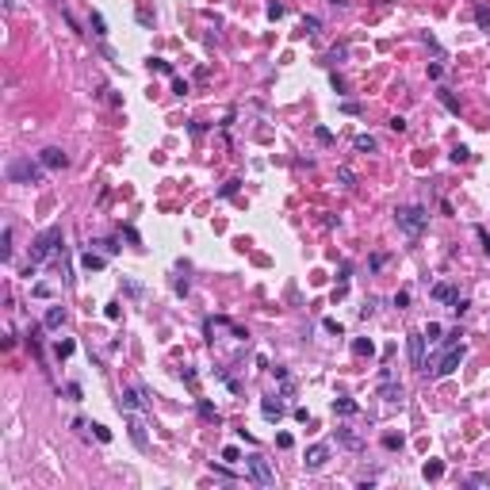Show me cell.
I'll return each instance as SVG.
<instances>
[{
    "label": "cell",
    "mask_w": 490,
    "mask_h": 490,
    "mask_svg": "<svg viewBox=\"0 0 490 490\" xmlns=\"http://www.w3.org/2000/svg\"><path fill=\"white\" fill-rule=\"evenodd\" d=\"M440 73H444V65H440V61H429V77L440 81Z\"/></svg>",
    "instance_id": "cell-53"
},
{
    "label": "cell",
    "mask_w": 490,
    "mask_h": 490,
    "mask_svg": "<svg viewBox=\"0 0 490 490\" xmlns=\"http://www.w3.org/2000/svg\"><path fill=\"white\" fill-rule=\"evenodd\" d=\"M303 31H307V34H318L322 31V19L318 16H303Z\"/></svg>",
    "instance_id": "cell-30"
},
{
    "label": "cell",
    "mask_w": 490,
    "mask_h": 490,
    "mask_svg": "<svg viewBox=\"0 0 490 490\" xmlns=\"http://www.w3.org/2000/svg\"><path fill=\"white\" fill-rule=\"evenodd\" d=\"M467 157H471V149H467V146H456V149H452V161H467Z\"/></svg>",
    "instance_id": "cell-44"
},
{
    "label": "cell",
    "mask_w": 490,
    "mask_h": 490,
    "mask_svg": "<svg viewBox=\"0 0 490 490\" xmlns=\"http://www.w3.org/2000/svg\"><path fill=\"white\" fill-rule=\"evenodd\" d=\"M337 180H341V188H356V172L353 169H337Z\"/></svg>",
    "instance_id": "cell-28"
},
{
    "label": "cell",
    "mask_w": 490,
    "mask_h": 490,
    "mask_svg": "<svg viewBox=\"0 0 490 490\" xmlns=\"http://www.w3.org/2000/svg\"><path fill=\"white\" fill-rule=\"evenodd\" d=\"M422 475L425 479H440V475H444V464H440V460H429V464L422 467Z\"/></svg>",
    "instance_id": "cell-24"
},
{
    "label": "cell",
    "mask_w": 490,
    "mask_h": 490,
    "mask_svg": "<svg viewBox=\"0 0 490 490\" xmlns=\"http://www.w3.org/2000/svg\"><path fill=\"white\" fill-rule=\"evenodd\" d=\"M333 437H337V444H341V448H349V452H364V440L356 437L353 429H341V425H337V429H333Z\"/></svg>",
    "instance_id": "cell-12"
},
{
    "label": "cell",
    "mask_w": 490,
    "mask_h": 490,
    "mask_svg": "<svg viewBox=\"0 0 490 490\" xmlns=\"http://www.w3.org/2000/svg\"><path fill=\"white\" fill-rule=\"evenodd\" d=\"M440 333H444V329H440V326H437V322H429V326H425V341H437V337H440Z\"/></svg>",
    "instance_id": "cell-42"
},
{
    "label": "cell",
    "mask_w": 490,
    "mask_h": 490,
    "mask_svg": "<svg viewBox=\"0 0 490 490\" xmlns=\"http://www.w3.org/2000/svg\"><path fill=\"white\" fill-rule=\"evenodd\" d=\"M123 287H127L130 299H142V295H146V291H142V284H134V280H123Z\"/></svg>",
    "instance_id": "cell-34"
},
{
    "label": "cell",
    "mask_w": 490,
    "mask_h": 490,
    "mask_svg": "<svg viewBox=\"0 0 490 490\" xmlns=\"http://www.w3.org/2000/svg\"><path fill=\"white\" fill-rule=\"evenodd\" d=\"M39 161H43V169H46V172H61V169L69 165V154H65L61 146H46L43 154H39Z\"/></svg>",
    "instance_id": "cell-6"
},
{
    "label": "cell",
    "mask_w": 490,
    "mask_h": 490,
    "mask_svg": "<svg viewBox=\"0 0 490 490\" xmlns=\"http://www.w3.org/2000/svg\"><path fill=\"white\" fill-rule=\"evenodd\" d=\"M149 69H157V73H165V77H172V65L165 58H149Z\"/></svg>",
    "instance_id": "cell-32"
},
{
    "label": "cell",
    "mask_w": 490,
    "mask_h": 490,
    "mask_svg": "<svg viewBox=\"0 0 490 490\" xmlns=\"http://www.w3.org/2000/svg\"><path fill=\"white\" fill-rule=\"evenodd\" d=\"M353 146H356V154H375L379 142H375L371 134H356V138H353Z\"/></svg>",
    "instance_id": "cell-17"
},
{
    "label": "cell",
    "mask_w": 490,
    "mask_h": 490,
    "mask_svg": "<svg viewBox=\"0 0 490 490\" xmlns=\"http://www.w3.org/2000/svg\"><path fill=\"white\" fill-rule=\"evenodd\" d=\"M391 303H395L398 310H406V307H410V291H395V299H391Z\"/></svg>",
    "instance_id": "cell-40"
},
{
    "label": "cell",
    "mask_w": 490,
    "mask_h": 490,
    "mask_svg": "<svg viewBox=\"0 0 490 490\" xmlns=\"http://www.w3.org/2000/svg\"><path fill=\"white\" fill-rule=\"evenodd\" d=\"M81 265H85L88 272H100V268H107V257H103V253H92V249H88L85 257H81Z\"/></svg>",
    "instance_id": "cell-14"
},
{
    "label": "cell",
    "mask_w": 490,
    "mask_h": 490,
    "mask_svg": "<svg viewBox=\"0 0 490 490\" xmlns=\"http://www.w3.org/2000/svg\"><path fill=\"white\" fill-rule=\"evenodd\" d=\"M276 444H280V448H291L295 437H291V433H280V437H276Z\"/></svg>",
    "instance_id": "cell-52"
},
{
    "label": "cell",
    "mask_w": 490,
    "mask_h": 490,
    "mask_svg": "<svg viewBox=\"0 0 490 490\" xmlns=\"http://www.w3.org/2000/svg\"><path fill=\"white\" fill-rule=\"evenodd\" d=\"M379 398H383V402H402V398H406L402 383H398V379L391 375L387 368H383V383H379Z\"/></svg>",
    "instance_id": "cell-7"
},
{
    "label": "cell",
    "mask_w": 490,
    "mask_h": 490,
    "mask_svg": "<svg viewBox=\"0 0 490 490\" xmlns=\"http://www.w3.org/2000/svg\"><path fill=\"white\" fill-rule=\"evenodd\" d=\"M172 92H176V96H184V92H188V81H180V77H172Z\"/></svg>",
    "instance_id": "cell-50"
},
{
    "label": "cell",
    "mask_w": 490,
    "mask_h": 490,
    "mask_svg": "<svg viewBox=\"0 0 490 490\" xmlns=\"http://www.w3.org/2000/svg\"><path fill=\"white\" fill-rule=\"evenodd\" d=\"M402 444H406L402 433H383V448H387V452H398Z\"/></svg>",
    "instance_id": "cell-23"
},
{
    "label": "cell",
    "mask_w": 490,
    "mask_h": 490,
    "mask_svg": "<svg viewBox=\"0 0 490 490\" xmlns=\"http://www.w3.org/2000/svg\"><path fill=\"white\" fill-rule=\"evenodd\" d=\"M329 85H333V92H337V96H345V92H349V85H345V77H337V73L329 77Z\"/></svg>",
    "instance_id": "cell-39"
},
{
    "label": "cell",
    "mask_w": 490,
    "mask_h": 490,
    "mask_svg": "<svg viewBox=\"0 0 490 490\" xmlns=\"http://www.w3.org/2000/svg\"><path fill=\"white\" fill-rule=\"evenodd\" d=\"M88 27H92L96 39H107V19H103L100 12H92V16H88Z\"/></svg>",
    "instance_id": "cell-19"
},
{
    "label": "cell",
    "mask_w": 490,
    "mask_h": 490,
    "mask_svg": "<svg viewBox=\"0 0 490 490\" xmlns=\"http://www.w3.org/2000/svg\"><path fill=\"white\" fill-rule=\"evenodd\" d=\"M322 326H326V329H329V333H337V337H341V333H345V329H341V322H333V318H326V322H322Z\"/></svg>",
    "instance_id": "cell-51"
},
{
    "label": "cell",
    "mask_w": 490,
    "mask_h": 490,
    "mask_svg": "<svg viewBox=\"0 0 490 490\" xmlns=\"http://www.w3.org/2000/svg\"><path fill=\"white\" fill-rule=\"evenodd\" d=\"M326 4H329L333 12H349V4H353V0H326Z\"/></svg>",
    "instance_id": "cell-49"
},
{
    "label": "cell",
    "mask_w": 490,
    "mask_h": 490,
    "mask_svg": "<svg viewBox=\"0 0 490 490\" xmlns=\"http://www.w3.org/2000/svg\"><path fill=\"white\" fill-rule=\"evenodd\" d=\"M467 482H475V486H486V482H490V475H482V471H479V475H471Z\"/></svg>",
    "instance_id": "cell-54"
},
{
    "label": "cell",
    "mask_w": 490,
    "mask_h": 490,
    "mask_svg": "<svg viewBox=\"0 0 490 490\" xmlns=\"http://www.w3.org/2000/svg\"><path fill=\"white\" fill-rule=\"evenodd\" d=\"M460 360H464V345H456V349H444L440 364L433 368V379H444V375H452V371L460 368Z\"/></svg>",
    "instance_id": "cell-5"
},
{
    "label": "cell",
    "mask_w": 490,
    "mask_h": 490,
    "mask_svg": "<svg viewBox=\"0 0 490 490\" xmlns=\"http://www.w3.org/2000/svg\"><path fill=\"white\" fill-rule=\"evenodd\" d=\"M103 314H107L111 322H119V314H123V310H119V303H107V310H103Z\"/></svg>",
    "instance_id": "cell-48"
},
{
    "label": "cell",
    "mask_w": 490,
    "mask_h": 490,
    "mask_svg": "<svg viewBox=\"0 0 490 490\" xmlns=\"http://www.w3.org/2000/svg\"><path fill=\"white\" fill-rule=\"evenodd\" d=\"M406 349H410V364L418 371H425V333H410L406 337Z\"/></svg>",
    "instance_id": "cell-9"
},
{
    "label": "cell",
    "mask_w": 490,
    "mask_h": 490,
    "mask_svg": "<svg viewBox=\"0 0 490 490\" xmlns=\"http://www.w3.org/2000/svg\"><path fill=\"white\" fill-rule=\"evenodd\" d=\"M245 479L253 482V486H260V490H272L276 486V471H272V464H268L265 456H245Z\"/></svg>",
    "instance_id": "cell-4"
},
{
    "label": "cell",
    "mask_w": 490,
    "mask_h": 490,
    "mask_svg": "<svg viewBox=\"0 0 490 490\" xmlns=\"http://www.w3.org/2000/svg\"><path fill=\"white\" fill-rule=\"evenodd\" d=\"M460 337H464V329H448V333L440 337V349H456V345H460Z\"/></svg>",
    "instance_id": "cell-25"
},
{
    "label": "cell",
    "mask_w": 490,
    "mask_h": 490,
    "mask_svg": "<svg viewBox=\"0 0 490 490\" xmlns=\"http://www.w3.org/2000/svg\"><path fill=\"white\" fill-rule=\"evenodd\" d=\"M395 222L410 241H418L425 234V226H429V211L422 203H402V207H395Z\"/></svg>",
    "instance_id": "cell-1"
},
{
    "label": "cell",
    "mask_w": 490,
    "mask_h": 490,
    "mask_svg": "<svg viewBox=\"0 0 490 490\" xmlns=\"http://www.w3.org/2000/svg\"><path fill=\"white\" fill-rule=\"evenodd\" d=\"M43 326H46V329H61V326H65V307H46Z\"/></svg>",
    "instance_id": "cell-13"
},
{
    "label": "cell",
    "mask_w": 490,
    "mask_h": 490,
    "mask_svg": "<svg viewBox=\"0 0 490 490\" xmlns=\"http://www.w3.org/2000/svg\"><path fill=\"white\" fill-rule=\"evenodd\" d=\"M92 429H96V440H100V444L111 440V429H107V425H92Z\"/></svg>",
    "instance_id": "cell-41"
},
{
    "label": "cell",
    "mask_w": 490,
    "mask_h": 490,
    "mask_svg": "<svg viewBox=\"0 0 490 490\" xmlns=\"http://www.w3.org/2000/svg\"><path fill=\"white\" fill-rule=\"evenodd\" d=\"M383 265H387V253H375V257L368 260V272H379Z\"/></svg>",
    "instance_id": "cell-38"
},
{
    "label": "cell",
    "mask_w": 490,
    "mask_h": 490,
    "mask_svg": "<svg viewBox=\"0 0 490 490\" xmlns=\"http://www.w3.org/2000/svg\"><path fill=\"white\" fill-rule=\"evenodd\" d=\"M54 353H58V360H65V356L77 353V345H73V341H58V349H54Z\"/></svg>",
    "instance_id": "cell-31"
},
{
    "label": "cell",
    "mask_w": 490,
    "mask_h": 490,
    "mask_svg": "<svg viewBox=\"0 0 490 490\" xmlns=\"http://www.w3.org/2000/svg\"><path fill=\"white\" fill-rule=\"evenodd\" d=\"M265 16L268 19H284V4H276V0H272V4L265 8Z\"/></svg>",
    "instance_id": "cell-37"
},
{
    "label": "cell",
    "mask_w": 490,
    "mask_h": 490,
    "mask_svg": "<svg viewBox=\"0 0 490 490\" xmlns=\"http://www.w3.org/2000/svg\"><path fill=\"white\" fill-rule=\"evenodd\" d=\"M333 413H341V418H353V413H360V406H356L353 398H333Z\"/></svg>",
    "instance_id": "cell-18"
},
{
    "label": "cell",
    "mask_w": 490,
    "mask_h": 490,
    "mask_svg": "<svg viewBox=\"0 0 490 490\" xmlns=\"http://www.w3.org/2000/svg\"><path fill=\"white\" fill-rule=\"evenodd\" d=\"M440 103H444V107H448V111H452V115H460V100H456V96H452V92H448V88H440Z\"/></svg>",
    "instance_id": "cell-21"
},
{
    "label": "cell",
    "mask_w": 490,
    "mask_h": 490,
    "mask_svg": "<svg viewBox=\"0 0 490 490\" xmlns=\"http://www.w3.org/2000/svg\"><path fill=\"white\" fill-rule=\"evenodd\" d=\"M127 429H130L134 448H138V452H146V448H149V437H146V425H142V418H138V413H127Z\"/></svg>",
    "instance_id": "cell-10"
},
{
    "label": "cell",
    "mask_w": 490,
    "mask_h": 490,
    "mask_svg": "<svg viewBox=\"0 0 490 490\" xmlns=\"http://www.w3.org/2000/svg\"><path fill=\"white\" fill-rule=\"evenodd\" d=\"M433 299H437V303H444V307H448V303H452V299H456V287H452V284H433Z\"/></svg>",
    "instance_id": "cell-15"
},
{
    "label": "cell",
    "mask_w": 490,
    "mask_h": 490,
    "mask_svg": "<svg viewBox=\"0 0 490 490\" xmlns=\"http://www.w3.org/2000/svg\"><path fill=\"white\" fill-rule=\"evenodd\" d=\"M92 245L103 253V257H115V253H119V241L115 238H100V241H92Z\"/></svg>",
    "instance_id": "cell-20"
},
{
    "label": "cell",
    "mask_w": 490,
    "mask_h": 490,
    "mask_svg": "<svg viewBox=\"0 0 490 490\" xmlns=\"http://www.w3.org/2000/svg\"><path fill=\"white\" fill-rule=\"evenodd\" d=\"M353 353L356 356H371V353H375V345H371L368 337H356V341H353Z\"/></svg>",
    "instance_id": "cell-22"
},
{
    "label": "cell",
    "mask_w": 490,
    "mask_h": 490,
    "mask_svg": "<svg viewBox=\"0 0 490 490\" xmlns=\"http://www.w3.org/2000/svg\"><path fill=\"white\" fill-rule=\"evenodd\" d=\"M0 241H4V245H0V257H4V260H12V226H4Z\"/></svg>",
    "instance_id": "cell-26"
},
{
    "label": "cell",
    "mask_w": 490,
    "mask_h": 490,
    "mask_svg": "<svg viewBox=\"0 0 490 490\" xmlns=\"http://www.w3.org/2000/svg\"><path fill=\"white\" fill-rule=\"evenodd\" d=\"M4 176H8L12 184H43L46 169H43V161H31V157H12L8 169H4Z\"/></svg>",
    "instance_id": "cell-2"
},
{
    "label": "cell",
    "mask_w": 490,
    "mask_h": 490,
    "mask_svg": "<svg viewBox=\"0 0 490 490\" xmlns=\"http://www.w3.org/2000/svg\"><path fill=\"white\" fill-rule=\"evenodd\" d=\"M345 58H349V50H345V46H333V50L326 54V65H341Z\"/></svg>",
    "instance_id": "cell-27"
},
{
    "label": "cell",
    "mask_w": 490,
    "mask_h": 490,
    "mask_svg": "<svg viewBox=\"0 0 490 490\" xmlns=\"http://www.w3.org/2000/svg\"><path fill=\"white\" fill-rule=\"evenodd\" d=\"M65 245V234H61V226H46L39 238H34V249H31V260L34 265H43L46 257H54V253Z\"/></svg>",
    "instance_id": "cell-3"
},
{
    "label": "cell",
    "mask_w": 490,
    "mask_h": 490,
    "mask_svg": "<svg viewBox=\"0 0 490 490\" xmlns=\"http://www.w3.org/2000/svg\"><path fill=\"white\" fill-rule=\"evenodd\" d=\"M123 234H127V241H130V245H142V238H138V230H134V226H123Z\"/></svg>",
    "instance_id": "cell-46"
},
{
    "label": "cell",
    "mask_w": 490,
    "mask_h": 490,
    "mask_svg": "<svg viewBox=\"0 0 490 490\" xmlns=\"http://www.w3.org/2000/svg\"><path fill=\"white\" fill-rule=\"evenodd\" d=\"M326 464H329V444H310L307 456H303V467L307 471H322Z\"/></svg>",
    "instance_id": "cell-8"
},
{
    "label": "cell",
    "mask_w": 490,
    "mask_h": 490,
    "mask_svg": "<svg viewBox=\"0 0 490 490\" xmlns=\"http://www.w3.org/2000/svg\"><path fill=\"white\" fill-rule=\"evenodd\" d=\"M222 460H226V464H238V448L226 444V448H222Z\"/></svg>",
    "instance_id": "cell-45"
},
{
    "label": "cell",
    "mask_w": 490,
    "mask_h": 490,
    "mask_svg": "<svg viewBox=\"0 0 490 490\" xmlns=\"http://www.w3.org/2000/svg\"><path fill=\"white\" fill-rule=\"evenodd\" d=\"M475 23L486 31V27H490V8H475Z\"/></svg>",
    "instance_id": "cell-36"
},
{
    "label": "cell",
    "mask_w": 490,
    "mask_h": 490,
    "mask_svg": "<svg viewBox=\"0 0 490 490\" xmlns=\"http://www.w3.org/2000/svg\"><path fill=\"white\" fill-rule=\"evenodd\" d=\"M65 395L73 398V402H81V398H85V395H81V383H65Z\"/></svg>",
    "instance_id": "cell-43"
},
{
    "label": "cell",
    "mask_w": 490,
    "mask_h": 490,
    "mask_svg": "<svg viewBox=\"0 0 490 490\" xmlns=\"http://www.w3.org/2000/svg\"><path fill=\"white\" fill-rule=\"evenodd\" d=\"M391 130H395V134H402L406 127H410V123H406V115H391V123H387Z\"/></svg>",
    "instance_id": "cell-33"
},
{
    "label": "cell",
    "mask_w": 490,
    "mask_h": 490,
    "mask_svg": "<svg viewBox=\"0 0 490 490\" xmlns=\"http://www.w3.org/2000/svg\"><path fill=\"white\" fill-rule=\"evenodd\" d=\"M486 253H490V245H486Z\"/></svg>",
    "instance_id": "cell-56"
},
{
    "label": "cell",
    "mask_w": 490,
    "mask_h": 490,
    "mask_svg": "<svg viewBox=\"0 0 490 490\" xmlns=\"http://www.w3.org/2000/svg\"><path fill=\"white\" fill-rule=\"evenodd\" d=\"M314 138H318L322 146H333V142H337V138H333V130H329V127H314Z\"/></svg>",
    "instance_id": "cell-29"
},
{
    "label": "cell",
    "mask_w": 490,
    "mask_h": 490,
    "mask_svg": "<svg viewBox=\"0 0 490 490\" xmlns=\"http://www.w3.org/2000/svg\"><path fill=\"white\" fill-rule=\"evenodd\" d=\"M234 192H238V180H230V184H222V188H218V196H222V199H230V196H234Z\"/></svg>",
    "instance_id": "cell-47"
},
{
    "label": "cell",
    "mask_w": 490,
    "mask_h": 490,
    "mask_svg": "<svg viewBox=\"0 0 490 490\" xmlns=\"http://www.w3.org/2000/svg\"><path fill=\"white\" fill-rule=\"evenodd\" d=\"M31 295H34V299H50L54 287H50V284H34V287H31Z\"/></svg>",
    "instance_id": "cell-35"
},
{
    "label": "cell",
    "mask_w": 490,
    "mask_h": 490,
    "mask_svg": "<svg viewBox=\"0 0 490 490\" xmlns=\"http://www.w3.org/2000/svg\"><path fill=\"white\" fill-rule=\"evenodd\" d=\"M196 406H199V418H203V422H211V425H218V422H222V413H218L215 406L207 402V398H199Z\"/></svg>",
    "instance_id": "cell-16"
},
{
    "label": "cell",
    "mask_w": 490,
    "mask_h": 490,
    "mask_svg": "<svg viewBox=\"0 0 490 490\" xmlns=\"http://www.w3.org/2000/svg\"><path fill=\"white\" fill-rule=\"evenodd\" d=\"M260 413H265V422H280L284 418V398H276V395L260 398Z\"/></svg>",
    "instance_id": "cell-11"
},
{
    "label": "cell",
    "mask_w": 490,
    "mask_h": 490,
    "mask_svg": "<svg viewBox=\"0 0 490 490\" xmlns=\"http://www.w3.org/2000/svg\"><path fill=\"white\" fill-rule=\"evenodd\" d=\"M16 4H19V0H4V8H8V12H12V8H16Z\"/></svg>",
    "instance_id": "cell-55"
}]
</instances>
